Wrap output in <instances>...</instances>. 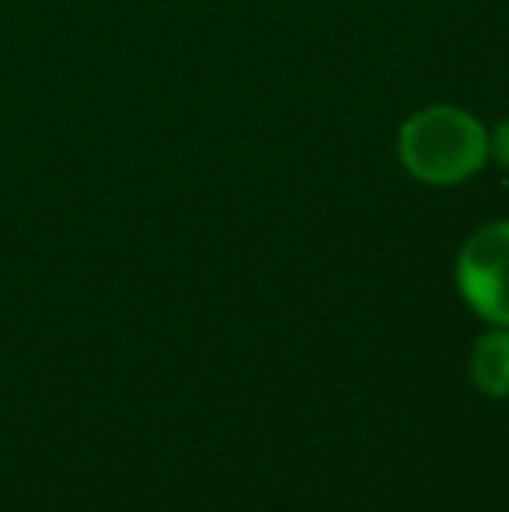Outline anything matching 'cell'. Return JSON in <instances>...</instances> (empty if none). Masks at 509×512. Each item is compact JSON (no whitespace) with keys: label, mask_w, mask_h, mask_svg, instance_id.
Here are the masks:
<instances>
[{"label":"cell","mask_w":509,"mask_h":512,"mask_svg":"<svg viewBox=\"0 0 509 512\" xmlns=\"http://www.w3.org/2000/svg\"><path fill=\"white\" fill-rule=\"evenodd\" d=\"M489 157H496L499 168L509 171V119L499 122L496 129L489 133Z\"/></svg>","instance_id":"4"},{"label":"cell","mask_w":509,"mask_h":512,"mask_svg":"<svg viewBox=\"0 0 509 512\" xmlns=\"http://www.w3.org/2000/svg\"><path fill=\"white\" fill-rule=\"evenodd\" d=\"M457 290L478 317L509 328V220L475 230L457 255Z\"/></svg>","instance_id":"2"},{"label":"cell","mask_w":509,"mask_h":512,"mask_svg":"<svg viewBox=\"0 0 509 512\" xmlns=\"http://www.w3.org/2000/svg\"><path fill=\"white\" fill-rule=\"evenodd\" d=\"M398 157L419 182L461 185L489 161V133L464 108L429 105L398 129Z\"/></svg>","instance_id":"1"},{"label":"cell","mask_w":509,"mask_h":512,"mask_svg":"<svg viewBox=\"0 0 509 512\" xmlns=\"http://www.w3.org/2000/svg\"><path fill=\"white\" fill-rule=\"evenodd\" d=\"M471 384L489 398H509V328H492L475 342L468 359Z\"/></svg>","instance_id":"3"}]
</instances>
